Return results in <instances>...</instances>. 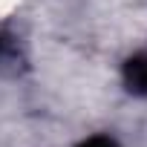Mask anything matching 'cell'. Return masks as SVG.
Listing matches in <instances>:
<instances>
[{"label":"cell","instance_id":"obj_1","mask_svg":"<svg viewBox=\"0 0 147 147\" xmlns=\"http://www.w3.org/2000/svg\"><path fill=\"white\" fill-rule=\"evenodd\" d=\"M124 87L133 92V95H147V49L136 52L133 58H127L124 63Z\"/></svg>","mask_w":147,"mask_h":147},{"label":"cell","instance_id":"obj_2","mask_svg":"<svg viewBox=\"0 0 147 147\" xmlns=\"http://www.w3.org/2000/svg\"><path fill=\"white\" fill-rule=\"evenodd\" d=\"M20 52H18V40L12 35H0V69L3 66H18Z\"/></svg>","mask_w":147,"mask_h":147},{"label":"cell","instance_id":"obj_3","mask_svg":"<svg viewBox=\"0 0 147 147\" xmlns=\"http://www.w3.org/2000/svg\"><path fill=\"white\" fill-rule=\"evenodd\" d=\"M78 147H118L110 136H92V138H87V141H81Z\"/></svg>","mask_w":147,"mask_h":147}]
</instances>
